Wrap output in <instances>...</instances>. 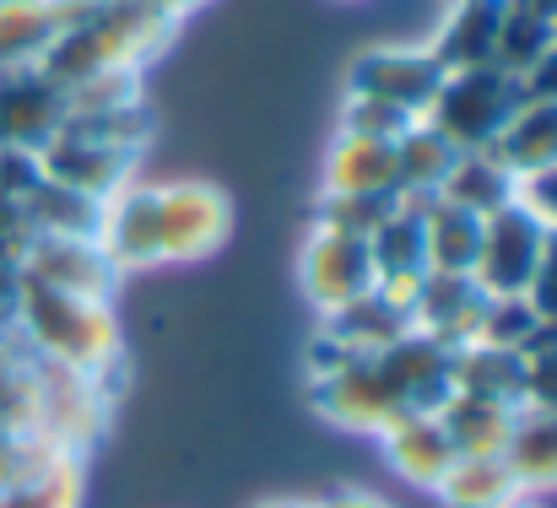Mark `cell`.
I'll list each match as a JSON object with an SVG mask.
<instances>
[{"instance_id": "cell-10", "label": "cell", "mask_w": 557, "mask_h": 508, "mask_svg": "<svg viewBox=\"0 0 557 508\" xmlns=\"http://www.w3.org/2000/svg\"><path fill=\"white\" fill-rule=\"evenodd\" d=\"M33 158H38V173L49 184H65V189L87 195V200L120 195L131 184V169H136V152H125L114 141H98V136H82V131H60Z\"/></svg>"}, {"instance_id": "cell-30", "label": "cell", "mask_w": 557, "mask_h": 508, "mask_svg": "<svg viewBox=\"0 0 557 508\" xmlns=\"http://www.w3.org/2000/svg\"><path fill=\"white\" fill-rule=\"evenodd\" d=\"M553 22L547 16H531V11H515L504 5V27H498V49H493V65L509 71V76H531V65L553 49Z\"/></svg>"}, {"instance_id": "cell-36", "label": "cell", "mask_w": 557, "mask_h": 508, "mask_svg": "<svg viewBox=\"0 0 557 508\" xmlns=\"http://www.w3.org/2000/svg\"><path fill=\"white\" fill-rule=\"evenodd\" d=\"M520 206H525V211H536L547 227H557V169L525 178V184H520Z\"/></svg>"}, {"instance_id": "cell-33", "label": "cell", "mask_w": 557, "mask_h": 508, "mask_svg": "<svg viewBox=\"0 0 557 508\" xmlns=\"http://www.w3.org/2000/svg\"><path fill=\"white\" fill-rule=\"evenodd\" d=\"M542 331V314L531 309V298H487V314H482V336L476 340H493V346H509L520 351L525 340Z\"/></svg>"}, {"instance_id": "cell-14", "label": "cell", "mask_w": 557, "mask_h": 508, "mask_svg": "<svg viewBox=\"0 0 557 508\" xmlns=\"http://www.w3.org/2000/svg\"><path fill=\"white\" fill-rule=\"evenodd\" d=\"M379 368L395 384L406 411H438L455 389V346L428 331H406L395 346H384Z\"/></svg>"}, {"instance_id": "cell-13", "label": "cell", "mask_w": 557, "mask_h": 508, "mask_svg": "<svg viewBox=\"0 0 557 508\" xmlns=\"http://www.w3.org/2000/svg\"><path fill=\"white\" fill-rule=\"evenodd\" d=\"M103 0H0V71L44 65L54 38L87 22Z\"/></svg>"}, {"instance_id": "cell-39", "label": "cell", "mask_w": 557, "mask_h": 508, "mask_svg": "<svg viewBox=\"0 0 557 508\" xmlns=\"http://www.w3.org/2000/svg\"><path fill=\"white\" fill-rule=\"evenodd\" d=\"M147 5H152V11H163L169 22H180V16H189L195 5H206V0H147Z\"/></svg>"}, {"instance_id": "cell-44", "label": "cell", "mask_w": 557, "mask_h": 508, "mask_svg": "<svg viewBox=\"0 0 557 508\" xmlns=\"http://www.w3.org/2000/svg\"><path fill=\"white\" fill-rule=\"evenodd\" d=\"M103 5H114V0H103Z\"/></svg>"}, {"instance_id": "cell-3", "label": "cell", "mask_w": 557, "mask_h": 508, "mask_svg": "<svg viewBox=\"0 0 557 508\" xmlns=\"http://www.w3.org/2000/svg\"><path fill=\"white\" fill-rule=\"evenodd\" d=\"M525 103V82L498 71V65H476V71H449L433 109L422 114L455 152H493V141L504 136V125L515 120V109Z\"/></svg>"}, {"instance_id": "cell-4", "label": "cell", "mask_w": 557, "mask_h": 508, "mask_svg": "<svg viewBox=\"0 0 557 508\" xmlns=\"http://www.w3.org/2000/svg\"><path fill=\"white\" fill-rule=\"evenodd\" d=\"M103 417H109V384L33 357V433L38 438H49L65 455H82L87 444H98Z\"/></svg>"}, {"instance_id": "cell-20", "label": "cell", "mask_w": 557, "mask_h": 508, "mask_svg": "<svg viewBox=\"0 0 557 508\" xmlns=\"http://www.w3.org/2000/svg\"><path fill=\"white\" fill-rule=\"evenodd\" d=\"M493 158L515 173L520 184L557 169V103L553 98H525L515 109V120L504 125V136L493 141Z\"/></svg>"}, {"instance_id": "cell-40", "label": "cell", "mask_w": 557, "mask_h": 508, "mask_svg": "<svg viewBox=\"0 0 557 508\" xmlns=\"http://www.w3.org/2000/svg\"><path fill=\"white\" fill-rule=\"evenodd\" d=\"M504 5H515V11H531V16H547V22H553V11H557V0H504Z\"/></svg>"}, {"instance_id": "cell-37", "label": "cell", "mask_w": 557, "mask_h": 508, "mask_svg": "<svg viewBox=\"0 0 557 508\" xmlns=\"http://www.w3.org/2000/svg\"><path fill=\"white\" fill-rule=\"evenodd\" d=\"M525 98H553L557 103V38H553V49L531 65V76H525Z\"/></svg>"}, {"instance_id": "cell-15", "label": "cell", "mask_w": 557, "mask_h": 508, "mask_svg": "<svg viewBox=\"0 0 557 508\" xmlns=\"http://www.w3.org/2000/svg\"><path fill=\"white\" fill-rule=\"evenodd\" d=\"M98 249L109 255L114 271H141L163 260V238H158V189L152 184H125L120 195L103 200L98 211Z\"/></svg>"}, {"instance_id": "cell-22", "label": "cell", "mask_w": 557, "mask_h": 508, "mask_svg": "<svg viewBox=\"0 0 557 508\" xmlns=\"http://www.w3.org/2000/svg\"><path fill=\"white\" fill-rule=\"evenodd\" d=\"M476 249H482V216L476 211H460L449 200H428L422 206V255H428V271L471 276Z\"/></svg>"}, {"instance_id": "cell-28", "label": "cell", "mask_w": 557, "mask_h": 508, "mask_svg": "<svg viewBox=\"0 0 557 508\" xmlns=\"http://www.w3.org/2000/svg\"><path fill=\"white\" fill-rule=\"evenodd\" d=\"M438 200H449L460 211H476V216H493L509 200H520V178L504 169L493 152H460L449 178H444V189H438Z\"/></svg>"}, {"instance_id": "cell-26", "label": "cell", "mask_w": 557, "mask_h": 508, "mask_svg": "<svg viewBox=\"0 0 557 508\" xmlns=\"http://www.w3.org/2000/svg\"><path fill=\"white\" fill-rule=\"evenodd\" d=\"M455 389L460 395H487V400H509L520 406L525 389V357L493 340H466L455 346Z\"/></svg>"}, {"instance_id": "cell-24", "label": "cell", "mask_w": 557, "mask_h": 508, "mask_svg": "<svg viewBox=\"0 0 557 508\" xmlns=\"http://www.w3.org/2000/svg\"><path fill=\"white\" fill-rule=\"evenodd\" d=\"M433 498L444 508H509L520 498V482L504 455H455Z\"/></svg>"}, {"instance_id": "cell-41", "label": "cell", "mask_w": 557, "mask_h": 508, "mask_svg": "<svg viewBox=\"0 0 557 508\" xmlns=\"http://www.w3.org/2000/svg\"><path fill=\"white\" fill-rule=\"evenodd\" d=\"M255 508H314L309 498H265V504H255Z\"/></svg>"}, {"instance_id": "cell-25", "label": "cell", "mask_w": 557, "mask_h": 508, "mask_svg": "<svg viewBox=\"0 0 557 508\" xmlns=\"http://www.w3.org/2000/svg\"><path fill=\"white\" fill-rule=\"evenodd\" d=\"M325 331L342 340L347 351H358V357H379L384 346H395V340L411 331V314H406L395 298H384V293L373 287L369 298H358V303L325 314Z\"/></svg>"}, {"instance_id": "cell-21", "label": "cell", "mask_w": 557, "mask_h": 508, "mask_svg": "<svg viewBox=\"0 0 557 508\" xmlns=\"http://www.w3.org/2000/svg\"><path fill=\"white\" fill-rule=\"evenodd\" d=\"M325 195H400L395 184V141L373 136H336L325 152Z\"/></svg>"}, {"instance_id": "cell-32", "label": "cell", "mask_w": 557, "mask_h": 508, "mask_svg": "<svg viewBox=\"0 0 557 508\" xmlns=\"http://www.w3.org/2000/svg\"><path fill=\"white\" fill-rule=\"evenodd\" d=\"M400 195H320V222L331 233H352V238H373V227L395 211Z\"/></svg>"}, {"instance_id": "cell-19", "label": "cell", "mask_w": 557, "mask_h": 508, "mask_svg": "<svg viewBox=\"0 0 557 508\" xmlns=\"http://www.w3.org/2000/svg\"><path fill=\"white\" fill-rule=\"evenodd\" d=\"M433 417L444 422V433H449L455 455H504V449H509V438H515V417H520V406L449 389V400H444Z\"/></svg>"}, {"instance_id": "cell-38", "label": "cell", "mask_w": 557, "mask_h": 508, "mask_svg": "<svg viewBox=\"0 0 557 508\" xmlns=\"http://www.w3.org/2000/svg\"><path fill=\"white\" fill-rule=\"evenodd\" d=\"M314 508H395V504H389V498H379V493H363V487H342V493L320 498Z\"/></svg>"}, {"instance_id": "cell-35", "label": "cell", "mask_w": 557, "mask_h": 508, "mask_svg": "<svg viewBox=\"0 0 557 508\" xmlns=\"http://www.w3.org/2000/svg\"><path fill=\"white\" fill-rule=\"evenodd\" d=\"M525 298L542 320L557 325V227H547V244H542V260H536V276H531Z\"/></svg>"}, {"instance_id": "cell-2", "label": "cell", "mask_w": 557, "mask_h": 508, "mask_svg": "<svg viewBox=\"0 0 557 508\" xmlns=\"http://www.w3.org/2000/svg\"><path fill=\"white\" fill-rule=\"evenodd\" d=\"M180 22H169L163 11H152L147 0H114L98 5L87 22H76L65 38H54V49L44 54V76H54L60 87L87 82V76H120V71H141L174 33Z\"/></svg>"}, {"instance_id": "cell-18", "label": "cell", "mask_w": 557, "mask_h": 508, "mask_svg": "<svg viewBox=\"0 0 557 508\" xmlns=\"http://www.w3.org/2000/svg\"><path fill=\"white\" fill-rule=\"evenodd\" d=\"M498 27H504V0H455L428 49L438 54L444 71H476L493 65Z\"/></svg>"}, {"instance_id": "cell-5", "label": "cell", "mask_w": 557, "mask_h": 508, "mask_svg": "<svg viewBox=\"0 0 557 508\" xmlns=\"http://www.w3.org/2000/svg\"><path fill=\"white\" fill-rule=\"evenodd\" d=\"M444 65L433 49H417V44H384L352 60L347 71V98H373V103H389L411 120H422L444 87Z\"/></svg>"}, {"instance_id": "cell-11", "label": "cell", "mask_w": 557, "mask_h": 508, "mask_svg": "<svg viewBox=\"0 0 557 508\" xmlns=\"http://www.w3.org/2000/svg\"><path fill=\"white\" fill-rule=\"evenodd\" d=\"M60 131H65V87L44 76L38 65L0 71V147L38 152Z\"/></svg>"}, {"instance_id": "cell-27", "label": "cell", "mask_w": 557, "mask_h": 508, "mask_svg": "<svg viewBox=\"0 0 557 508\" xmlns=\"http://www.w3.org/2000/svg\"><path fill=\"white\" fill-rule=\"evenodd\" d=\"M455 147L428 125V120H417L400 141H395V184H400V200H438V189H444V178L455 169Z\"/></svg>"}, {"instance_id": "cell-1", "label": "cell", "mask_w": 557, "mask_h": 508, "mask_svg": "<svg viewBox=\"0 0 557 508\" xmlns=\"http://www.w3.org/2000/svg\"><path fill=\"white\" fill-rule=\"evenodd\" d=\"M16 336L33 346L38 362L98 384H109V373L120 368V320L109 298H76L16 276Z\"/></svg>"}, {"instance_id": "cell-29", "label": "cell", "mask_w": 557, "mask_h": 508, "mask_svg": "<svg viewBox=\"0 0 557 508\" xmlns=\"http://www.w3.org/2000/svg\"><path fill=\"white\" fill-rule=\"evenodd\" d=\"M87 476H82V455H54L38 476L16 482L0 493V508H82Z\"/></svg>"}, {"instance_id": "cell-16", "label": "cell", "mask_w": 557, "mask_h": 508, "mask_svg": "<svg viewBox=\"0 0 557 508\" xmlns=\"http://www.w3.org/2000/svg\"><path fill=\"white\" fill-rule=\"evenodd\" d=\"M482 314H487V293H482L471 276L428 271V276L417 282L411 331H428V336L449 340V346H466V340L482 336Z\"/></svg>"}, {"instance_id": "cell-12", "label": "cell", "mask_w": 557, "mask_h": 508, "mask_svg": "<svg viewBox=\"0 0 557 508\" xmlns=\"http://www.w3.org/2000/svg\"><path fill=\"white\" fill-rule=\"evenodd\" d=\"M16 276L44 282L54 293H76V298H109L120 282V271L109 265L98 238H65V233H33Z\"/></svg>"}, {"instance_id": "cell-34", "label": "cell", "mask_w": 557, "mask_h": 508, "mask_svg": "<svg viewBox=\"0 0 557 508\" xmlns=\"http://www.w3.org/2000/svg\"><path fill=\"white\" fill-rule=\"evenodd\" d=\"M411 125H417L411 114H400V109H389V103H373V98H347V109H342V131H347V136L400 141Z\"/></svg>"}, {"instance_id": "cell-43", "label": "cell", "mask_w": 557, "mask_h": 508, "mask_svg": "<svg viewBox=\"0 0 557 508\" xmlns=\"http://www.w3.org/2000/svg\"><path fill=\"white\" fill-rule=\"evenodd\" d=\"M553 33H557V11H553Z\"/></svg>"}, {"instance_id": "cell-23", "label": "cell", "mask_w": 557, "mask_h": 508, "mask_svg": "<svg viewBox=\"0 0 557 508\" xmlns=\"http://www.w3.org/2000/svg\"><path fill=\"white\" fill-rule=\"evenodd\" d=\"M515 482L525 498L536 493H557V411H536V406H520L515 417V438L504 449Z\"/></svg>"}, {"instance_id": "cell-31", "label": "cell", "mask_w": 557, "mask_h": 508, "mask_svg": "<svg viewBox=\"0 0 557 508\" xmlns=\"http://www.w3.org/2000/svg\"><path fill=\"white\" fill-rule=\"evenodd\" d=\"M525 357V389H520V406H536V411H557V325L542 320V331L520 346Z\"/></svg>"}, {"instance_id": "cell-7", "label": "cell", "mask_w": 557, "mask_h": 508, "mask_svg": "<svg viewBox=\"0 0 557 508\" xmlns=\"http://www.w3.org/2000/svg\"><path fill=\"white\" fill-rule=\"evenodd\" d=\"M158 238L163 260H206L233 238V200L206 178L158 184Z\"/></svg>"}, {"instance_id": "cell-6", "label": "cell", "mask_w": 557, "mask_h": 508, "mask_svg": "<svg viewBox=\"0 0 557 508\" xmlns=\"http://www.w3.org/2000/svg\"><path fill=\"white\" fill-rule=\"evenodd\" d=\"M542 244H547V222L536 211H525L520 200H509L504 211L482 216V249H476L471 282L487 298H525L536 260H542Z\"/></svg>"}, {"instance_id": "cell-8", "label": "cell", "mask_w": 557, "mask_h": 508, "mask_svg": "<svg viewBox=\"0 0 557 508\" xmlns=\"http://www.w3.org/2000/svg\"><path fill=\"white\" fill-rule=\"evenodd\" d=\"M309 400H314V411L325 422H336L347 433H373V438L389 422L406 417V406H400L395 384L384 379L379 357H352V362H342L331 373H314L309 379Z\"/></svg>"}, {"instance_id": "cell-9", "label": "cell", "mask_w": 557, "mask_h": 508, "mask_svg": "<svg viewBox=\"0 0 557 508\" xmlns=\"http://www.w3.org/2000/svg\"><path fill=\"white\" fill-rule=\"evenodd\" d=\"M298 282H304V298H309L320 314H336V309L369 298L373 287H379L369 238L314 227V233L304 238V255H298Z\"/></svg>"}, {"instance_id": "cell-17", "label": "cell", "mask_w": 557, "mask_h": 508, "mask_svg": "<svg viewBox=\"0 0 557 508\" xmlns=\"http://www.w3.org/2000/svg\"><path fill=\"white\" fill-rule=\"evenodd\" d=\"M379 444H384L389 471L400 482L422 487V493H433L444 482V471L455 466V444H449V433H444V422L433 411H406L400 422H389L379 433Z\"/></svg>"}, {"instance_id": "cell-42", "label": "cell", "mask_w": 557, "mask_h": 508, "mask_svg": "<svg viewBox=\"0 0 557 508\" xmlns=\"http://www.w3.org/2000/svg\"><path fill=\"white\" fill-rule=\"evenodd\" d=\"M509 508H542V504H536V498H525V493H520V498H515V504H509Z\"/></svg>"}]
</instances>
